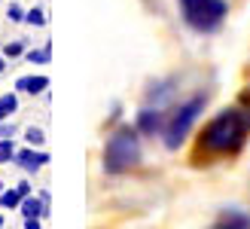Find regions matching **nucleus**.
I'll list each match as a JSON object with an SVG mask.
<instances>
[{"mask_svg":"<svg viewBox=\"0 0 250 229\" xmlns=\"http://www.w3.org/2000/svg\"><path fill=\"white\" fill-rule=\"evenodd\" d=\"M250 137V89L241 92V98L235 104L223 107L214 119H210L195 141V165L202 162V156L210 159H235L244 150Z\"/></svg>","mask_w":250,"mask_h":229,"instance_id":"obj_1","label":"nucleus"},{"mask_svg":"<svg viewBox=\"0 0 250 229\" xmlns=\"http://www.w3.org/2000/svg\"><path fill=\"white\" fill-rule=\"evenodd\" d=\"M141 162V132L134 125H119L104 144V171L125 174Z\"/></svg>","mask_w":250,"mask_h":229,"instance_id":"obj_2","label":"nucleus"},{"mask_svg":"<svg viewBox=\"0 0 250 229\" xmlns=\"http://www.w3.org/2000/svg\"><path fill=\"white\" fill-rule=\"evenodd\" d=\"M180 16L195 34H214L223 28V22L229 16L226 0H177Z\"/></svg>","mask_w":250,"mask_h":229,"instance_id":"obj_3","label":"nucleus"},{"mask_svg":"<svg viewBox=\"0 0 250 229\" xmlns=\"http://www.w3.org/2000/svg\"><path fill=\"white\" fill-rule=\"evenodd\" d=\"M208 104V95H192L189 101H183L180 107H174V113H168V119H165V129H162V137H165V147L168 150H177L183 141H186V135H189V129L195 125V119L202 116V110Z\"/></svg>","mask_w":250,"mask_h":229,"instance_id":"obj_4","label":"nucleus"},{"mask_svg":"<svg viewBox=\"0 0 250 229\" xmlns=\"http://www.w3.org/2000/svg\"><path fill=\"white\" fill-rule=\"evenodd\" d=\"M165 119H168V113H162L159 107H144L137 113V119H134V129L141 135H146V137H156V135H162V129H165Z\"/></svg>","mask_w":250,"mask_h":229,"instance_id":"obj_5","label":"nucleus"},{"mask_svg":"<svg viewBox=\"0 0 250 229\" xmlns=\"http://www.w3.org/2000/svg\"><path fill=\"white\" fill-rule=\"evenodd\" d=\"M16 162H19V168L21 171H28V174H37L43 168V165L49 162V153L46 150H34V147H24V150H16Z\"/></svg>","mask_w":250,"mask_h":229,"instance_id":"obj_6","label":"nucleus"},{"mask_svg":"<svg viewBox=\"0 0 250 229\" xmlns=\"http://www.w3.org/2000/svg\"><path fill=\"white\" fill-rule=\"evenodd\" d=\"M214 229H250V214H244L241 208H226L214 220Z\"/></svg>","mask_w":250,"mask_h":229,"instance_id":"obj_7","label":"nucleus"},{"mask_svg":"<svg viewBox=\"0 0 250 229\" xmlns=\"http://www.w3.org/2000/svg\"><path fill=\"white\" fill-rule=\"evenodd\" d=\"M46 89H49L46 73H24L16 80V92H21V95H43Z\"/></svg>","mask_w":250,"mask_h":229,"instance_id":"obj_8","label":"nucleus"},{"mask_svg":"<svg viewBox=\"0 0 250 229\" xmlns=\"http://www.w3.org/2000/svg\"><path fill=\"white\" fill-rule=\"evenodd\" d=\"M19 211H21V217H40V220L49 217V208L43 205L40 196H24L21 205H19Z\"/></svg>","mask_w":250,"mask_h":229,"instance_id":"obj_9","label":"nucleus"},{"mask_svg":"<svg viewBox=\"0 0 250 229\" xmlns=\"http://www.w3.org/2000/svg\"><path fill=\"white\" fill-rule=\"evenodd\" d=\"M24 58H28L31 65H49V61H52V40H46L40 49H28Z\"/></svg>","mask_w":250,"mask_h":229,"instance_id":"obj_10","label":"nucleus"},{"mask_svg":"<svg viewBox=\"0 0 250 229\" xmlns=\"http://www.w3.org/2000/svg\"><path fill=\"white\" fill-rule=\"evenodd\" d=\"M16 110H19V95H16V92H6V95H0V122H3V119H9Z\"/></svg>","mask_w":250,"mask_h":229,"instance_id":"obj_11","label":"nucleus"},{"mask_svg":"<svg viewBox=\"0 0 250 229\" xmlns=\"http://www.w3.org/2000/svg\"><path fill=\"white\" fill-rule=\"evenodd\" d=\"M0 205L9 208V211H16V208L21 205V193H19L16 186H6V189H3V196H0Z\"/></svg>","mask_w":250,"mask_h":229,"instance_id":"obj_12","label":"nucleus"},{"mask_svg":"<svg viewBox=\"0 0 250 229\" xmlns=\"http://www.w3.org/2000/svg\"><path fill=\"white\" fill-rule=\"evenodd\" d=\"M46 22H49V16H46V9H40V6H34V9L24 12V24H31V28H43Z\"/></svg>","mask_w":250,"mask_h":229,"instance_id":"obj_13","label":"nucleus"},{"mask_svg":"<svg viewBox=\"0 0 250 229\" xmlns=\"http://www.w3.org/2000/svg\"><path fill=\"white\" fill-rule=\"evenodd\" d=\"M3 162H16V144H12V137H0V165Z\"/></svg>","mask_w":250,"mask_h":229,"instance_id":"obj_14","label":"nucleus"},{"mask_svg":"<svg viewBox=\"0 0 250 229\" xmlns=\"http://www.w3.org/2000/svg\"><path fill=\"white\" fill-rule=\"evenodd\" d=\"M24 141H28V147H43L46 132H43V129H37V125H31V129H24Z\"/></svg>","mask_w":250,"mask_h":229,"instance_id":"obj_15","label":"nucleus"},{"mask_svg":"<svg viewBox=\"0 0 250 229\" xmlns=\"http://www.w3.org/2000/svg\"><path fill=\"white\" fill-rule=\"evenodd\" d=\"M19 55H24V43L21 40H12V43L3 46V58H19Z\"/></svg>","mask_w":250,"mask_h":229,"instance_id":"obj_16","label":"nucleus"},{"mask_svg":"<svg viewBox=\"0 0 250 229\" xmlns=\"http://www.w3.org/2000/svg\"><path fill=\"white\" fill-rule=\"evenodd\" d=\"M6 19H9L12 24H19V22H24V9H21L19 3H9V9H6Z\"/></svg>","mask_w":250,"mask_h":229,"instance_id":"obj_17","label":"nucleus"},{"mask_svg":"<svg viewBox=\"0 0 250 229\" xmlns=\"http://www.w3.org/2000/svg\"><path fill=\"white\" fill-rule=\"evenodd\" d=\"M12 135H16V125H12L9 119H3L0 122V137H12Z\"/></svg>","mask_w":250,"mask_h":229,"instance_id":"obj_18","label":"nucleus"},{"mask_svg":"<svg viewBox=\"0 0 250 229\" xmlns=\"http://www.w3.org/2000/svg\"><path fill=\"white\" fill-rule=\"evenodd\" d=\"M24 229H43L40 217H24Z\"/></svg>","mask_w":250,"mask_h":229,"instance_id":"obj_19","label":"nucleus"},{"mask_svg":"<svg viewBox=\"0 0 250 229\" xmlns=\"http://www.w3.org/2000/svg\"><path fill=\"white\" fill-rule=\"evenodd\" d=\"M16 189L21 193V199H24V196H31V183H28V181H19V183H16Z\"/></svg>","mask_w":250,"mask_h":229,"instance_id":"obj_20","label":"nucleus"},{"mask_svg":"<svg viewBox=\"0 0 250 229\" xmlns=\"http://www.w3.org/2000/svg\"><path fill=\"white\" fill-rule=\"evenodd\" d=\"M3 70H6V58H3V55H0V73H3Z\"/></svg>","mask_w":250,"mask_h":229,"instance_id":"obj_21","label":"nucleus"},{"mask_svg":"<svg viewBox=\"0 0 250 229\" xmlns=\"http://www.w3.org/2000/svg\"><path fill=\"white\" fill-rule=\"evenodd\" d=\"M3 189H6V183H0V196H3Z\"/></svg>","mask_w":250,"mask_h":229,"instance_id":"obj_22","label":"nucleus"},{"mask_svg":"<svg viewBox=\"0 0 250 229\" xmlns=\"http://www.w3.org/2000/svg\"><path fill=\"white\" fill-rule=\"evenodd\" d=\"M0 229H3V214H0Z\"/></svg>","mask_w":250,"mask_h":229,"instance_id":"obj_23","label":"nucleus"}]
</instances>
